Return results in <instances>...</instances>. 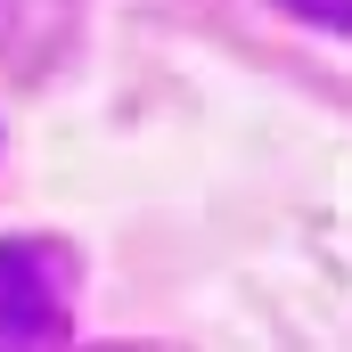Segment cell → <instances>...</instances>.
Returning <instances> with one entry per match:
<instances>
[{"mask_svg":"<svg viewBox=\"0 0 352 352\" xmlns=\"http://www.w3.org/2000/svg\"><path fill=\"white\" fill-rule=\"evenodd\" d=\"M74 328V254L50 238L0 246V344H66Z\"/></svg>","mask_w":352,"mask_h":352,"instance_id":"1","label":"cell"},{"mask_svg":"<svg viewBox=\"0 0 352 352\" xmlns=\"http://www.w3.org/2000/svg\"><path fill=\"white\" fill-rule=\"evenodd\" d=\"M287 8H303V16L328 25V33H352V0H287Z\"/></svg>","mask_w":352,"mask_h":352,"instance_id":"2","label":"cell"}]
</instances>
